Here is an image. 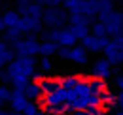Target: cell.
<instances>
[{"label": "cell", "instance_id": "1", "mask_svg": "<svg viewBox=\"0 0 123 115\" xmlns=\"http://www.w3.org/2000/svg\"><path fill=\"white\" fill-rule=\"evenodd\" d=\"M6 75H13V74H25L29 77H34L36 74V60L34 57H15L8 66H6Z\"/></svg>", "mask_w": 123, "mask_h": 115}, {"label": "cell", "instance_id": "2", "mask_svg": "<svg viewBox=\"0 0 123 115\" xmlns=\"http://www.w3.org/2000/svg\"><path fill=\"white\" fill-rule=\"evenodd\" d=\"M12 49L17 53V57H36L40 55V42L34 36L19 38L17 42L12 43Z\"/></svg>", "mask_w": 123, "mask_h": 115}, {"label": "cell", "instance_id": "3", "mask_svg": "<svg viewBox=\"0 0 123 115\" xmlns=\"http://www.w3.org/2000/svg\"><path fill=\"white\" fill-rule=\"evenodd\" d=\"M42 21L49 29H64L66 21H70V15H66V12L61 10L59 6H51V8H47L44 12Z\"/></svg>", "mask_w": 123, "mask_h": 115}, {"label": "cell", "instance_id": "4", "mask_svg": "<svg viewBox=\"0 0 123 115\" xmlns=\"http://www.w3.org/2000/svg\"><path fill=\"white\" fill-rule=\"evenodd\" d=\"M121 47H123V34L114 36V38L108 42V45L104 47V55H106V58L112 62V64H119V62H123Z\"/></svg>", "mask_w": 123, "mask_h": 115}, {"label": "cell", "instance_id": "5", "mask_svg": "<svg viewBox=\"0 0 123 115\" xmlns=\"http://www.w3.org/2000/svg\"><path fill=\"white\" fill-rule=\"evenodd\" d=\"M108 36H102V38H98V36H85L83 40H81V45L87 49V51H91V53H98V51H104V47L108 45Z\"/></svg>", "mask_w": 123, "mask_h": 115}, {"label": "cell", "instance_id": "6", "mask_svg": "<svg viewBox=\"0 0 123 115\" xmlns=\"http://www.w3.org/2000/svg\"><path fill=\"white\" fill-rule=\"evenodd\" d=\"M29 102H31V100L25 96V91H23V89H13V92H12V100H10L12 111H19V113H23L25 108L29 106Z\"/></svg>", "mask_w": 123, "mask_h": 115}, {"label": "cell", "instance_id": "7", "mask_svg": "<svg viewBox=\"0 0 123 115\" xmlns=\"http://www.w3.org/2000/svg\"><path fill=\"white\" fill-rule=\"evenodd\" d=\"M55 42L59 43V47H74L76 42H78V38H76V34L72 32V29L68 27V29H57Z\"/></svg>", "mask_w": 123, "mask_h": 115}, {"label": "cell", "instance_id": "8", "mask_svg": "<svg viewBox=\"0 0 123 115\" xmlns=\"http://www.w3.org/2000/svg\"><path fill=\"white\" fill-rule=\"evenodd\" d=\"M91 72H93L95 77H104V79H108L112 75V62L108 58H100V60H97L93 64Z\"/></svg>", "mask_w": 123, "mask_h": 115}, {"label": "cell", "instance_id": "9", "mask_svg": "<svg viewBox=\"0 0 123 115\" xmlns=\"http://www.w3.org/2000/svg\"><path fill=\"white\" fill-rule=\"evenodd\" d=\"M36 81L40 83L44 94H51L57 89H61V79L59 77H36Z\"/></svg>", "mask_w": 123, "mask_h": 115}, {"label": "cell", "instance_id": "10", "mask_svg": "<svg viewBox=\"0 0 123 115\" xmlns=\"http://www.w3.org/2000/svg\"><path fill=\"white\" fill-rule=\"evenodd\" d=\"M13 58H15V51L10 47V43H6L4 40H0V68L8 66Z\"/></svg>", "mask_w": 123, "mask_h": 115}, {"label": "cell", "instance_id": "11", "mask_svg": "<svg viewBox=\"0 0 123 115\" xmlns=\"http://www.w3.org/2000/svg\"><path fill=\"white\" fill-rule=\"evenodd\" d=\"M2 19H4V27H6V29H15L17 25L21 23L23 15L19 13L17 10H6V12L2 13Z\"/></svg>", "mask_w": 123, "mask_h": 115}, {"label": "cell", "instance_id": "12", "mask_svg": "<svg viewBox=\"0 0 123 115\" xmlns=\"http://www.w3.org/2000/svg\"><path fill=\"white\" fill-rule=\"evenodd\" d=\"M68 60H72L74 64H87V49L83 45L70 47V57H68Z\"/></svg>", "mask_w": 123, "mask_h": 115}, {"label": "cell", "instance_id": "13", "mask_svg": "<svg viewBox=\"0 0 123 115\" xmlns=\"http://www.w3.org/2000/svg\"><path fill=\"white\" fill-rule=\"evenodd\" d=\"M25 96L29 98V100H40L42 96H44V91H42V87H40V83L34 79V81H31L29 85L25 87Z\"/></svg>", "mask_w": 123, "mask_h": 115}, {"label": "cell", "instance_id": "14", "mask_svg": "<svg viewBox=\"0 0 123 115\" xmlns=\"http://www.w3.org/2000/svg\"><path fill=\"white\" fill-rule=\"evenodd\" d=\"M59 51V43L57 42H42L40 43V55L42 57H51Z\"/></svg>", "mask_w": 123, "mask_h": 115}, {"label": "cell", "instance_id": "15", "mask_svg": "<svg viewBox=\"0 0 123 115\" xmlns=\"http://www.w3.org/2000/svg\"><path fill=\"white\" fill-rule=\"evenodd\" d=\"M83 4H85V0H64V6L70 13H81Z\"/></svg>", "mask_w": 123, "mask_h": 115}, {"label": "cell", "instance_id": "16", "mask_svg": "<svg viewBox=\"0 0 123 115\" xmlns=\"http://www.w3.org/2000/svg\"><path fill=\"white\" fill-rule=\"evenodd\" d=\"M61 79V85L66 89V91H70V89H74V87L80 83V79L81 77H78V75H62V77H59Z\"/></svg>", "mask_w": 123, "mask_h": 115}, {"label": "cell", "instance_id": "17", "mask_svg": "<svg viewBox=\"0 0 123 115\" xmlns=\"http://www.w3.org/2000/svg\"><path fill=\"white\" fill-rule=\"evenodd\" d=\"M70 29H72V32L76 34V38L78 40H83L85 36H89V27L87 25H70Z\"/></svg>", "mask_w": 123, "mask_h": 115}, {"label": "cell", "instance_id": "18", "mask_svg": "<svg viewBox=\"0 0 123 115\" xmlns=\"http://www.w3.org/2000/svg\"><path fill=\"white\" fill-rule=\"evenodd\" d=\"M89 30H91L93 36H98V38H102V36H108V32H106V25H104L102 21H98V23H93Z\"/></svg>", "mask_w": 123, "mask_h": 115}, {"label": "cell", "instance_id": "19", "mask_svg": "<svg viewBox=\"0 0 123 115\" xmlns=\"http://www.w3.org/2000/svg\"><path fill=\"white\" fill-rule=\"evenodd\" d=\"M12 92H13V89H10V87L4 85V83L0 85V98H2L4 102H10V100H12Z\"/></svg>", "mask_w": 123, "mask_h": 115}, {"label": "cell", "instance_id": "20", "mask_svg": "<svg viewBox=\"0 0 123 115\" xmlns=\"http://www.w3.org/2000/svg\"><path fill=\"white\" fill-rule=\"evenodd\" d=\"M40 70L42 72H51L53 70V62H51L49 57H42V60H40Z\"/></svg>", "mask_w": 123, "mask_h": 115}, {"label": "cell", "instance_id": "21", "mask_svg": "<svg viewBox=\"0 0 123 115\" xmlns=\"http://www.w3.org/2000/svg\"><path fill=\"white\" fill-rule=\"evenodd\" d=\"M36 111H38V106H36V104H34V102L31 100V102H29V106L25 108V111H23V115H34Z\"/></svg>", "mask_w": 123, "mask_h": 115}, {"label": "cell", "instance_id": "22", "mask_svg": "<svg viewBox=\"0 0 123 115\" xmlns=\"http://www.w3.org/2000/svg\"><path fill=\"white\" fill-rule=\"evenodd\" d=\"M87 111L91 115H106V109H104L102 106H93V108H89Z\"/></svg>", "mask_w": 123, "mask_h": 115}, {"label": "cell", "instance_id": "23", "mask_svg": "<svg viewBox=\"0 0 123 115\" xmlns=\"http://www.w3.org/2000/svg\"><path fill=\"white\" fill-rule=\"evenodd\" d=\"M57 55H59L61 58H68V57H70V47H59Z\"/></svg>", "mask_w": 123, "mask_h": 115}, {"label": "cell", "instance_id": "24", "mask_svg": "<svg viewBox=\"0 0 123 115\" xmlns=\"http://www.w3.org/2000/svg\"><path fill=\"white\" fill-rule=\"evenodd\" d=\"M68 115H91V113H89L87 109H70Z\"/></svg>", "mask_w": 123, "mask_h": 115}, {"label": "cell", "instance_id": "25", "mask_svg": "<svg viewBox=\"0 0 123 115\" xmlns=\"http://www.w3.org/2000/svg\"><path fill=\"white\" fill-rule=\"evenodd\" d=\"M116 87H117L119 91H123V75H117V77H116Z\"/></svg>", "mask_w": 123, "mask_h": 115}, {"label": "cell", "instance_id": "26", "mask_svg": "<svg viewBox=\"0 0 123 115\" xmlns=\"http://www.w3.org/2000/svg\"><path fill=\"white\" fill-rule=\"evenodd\" d=\"M117 106H119V109H123V91H119V94H117Z\"/></svg>", "mask_w": 123, "mask_h": 115}, {"label": "cell", "instance_id": "27", "mask_svg": "<svg viewBox=\"0 0 123 115\" xmlns=\"http://www.w3.org/2000/svg\"><path fill=\"white\" fill-rule=\"evenodd\" d=\"M4 29H6V27H4V19H2V15H0V32H4Z\"/></svg>", "mask_w": 123, "mask_h": 115}, {"label": "cell", "instance_id": "28", "mask_svg": "<svg viewBox=\"0 0 123 115\" xmlns=\"http://www.w3.org/2000/svg\"><path fill=\"white\" fill-rule=\"evenodd\" d=\"M12 113V111H6V109H2V108H0V115H10Z\"/></svg>", "mask_w": 123, "mask_h": 115}, {"label": "cell", "instance_id": "29", "mask_svg": "<svg viewBox=\"0 0 123 115\" xmlns=\"http://www.w3.org/2000/svg\"><path fill=\"white\" fill-rule=\"evenodd\" d=\"M2 77H4V72H2V68H0V83H2Z\"/></svg>", "mask_w": 123, "mask_h": 115}, {"label": "cell", "instance_id": "30", "mask_svg": "<svg viewBox=\"0 0 123 115\" xmlns=\"http://www.w3.org/2000/svg\"><path fill=\"white\" fill-rule=\"evenodd\" d=\"M34 115H46V113H44V111H40V109H38V111H36V113H34Z\"/></svg>", "mask_w": 123, "mask_h": 115}, {"label": "cell", "instance_id": "31", "mask_svg": "<svg viewBox=\"0 0 123 115\" xmlns=\"http://www.w3.org/2000/svg\"><path fill=\"white\" fill-rule=\"evenodd\" d=\"M10 115H23V113H19V111H12Z\"/></svg>", "mask_w": 123, "mask_h": 115}, {"label": "cell", "instance_id": "32", "mask_svg": "<svg viewBox=\"0 0 123 115\" xmlns=\"http://www.w3.org/2000/svg\"><path fill=\"white\" fill-rule=\"evenodd\" d=\"M32 2H38V4H44V0H32Z\"/></svg>", "mask_w": 123, "mask_h": 115}, {"label": "cell", "instance_id": "33", "mask_svg": "<svg viewBox=\"0 0 123 115\" xmlns=\"http://www.w3.org/2000/svg\"><path fill=\"white\" fill-rule=\"evenodd\" d=\"M116 115H123V109H119V111H117V113H116Z\"/></svg>", "mask_w": 123, "mask_h": 115}, {"label": "cell", "instance_id": "34", "mask_svg": "<svg viewBox=\"0 0 123 115\" xmlns=\"http://www.w3.org/2000/svg\"><path fill=\"white\" fill-rule=\"evenodd\" d=\"M2 104H4V100H2V98H0V108H2Z\"/></svg>", "mask_w": 123, "mask_h": 115}, {"label": "cell", "instance_id": "35", "mask_svg": "<svg viewBox=\"0 0 123 115\" xmlns=\"http://www.w3.org/2000/svg\"><path fill=\"white\" fill-rule=\"evenodd\" d=\"M121 53H123V47H121Z\"/></svg>", "mask_w": 123, "mask_h": 115}, {"label": "cell", "instance_id": "36", "mask_svg": "<svg viewBox=\"0 0 123 115\" xmlns=\"http://www.w3.org/2000/svg\"><path fill=\"white\" fill-rule=\"evenodd\" d=\"M15 2H19V0H15Z\"/></svg>", "mask_w": 123, "mask_h": 115}]
</instances>
